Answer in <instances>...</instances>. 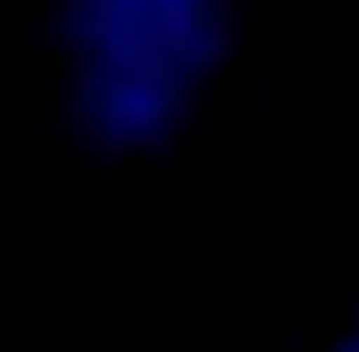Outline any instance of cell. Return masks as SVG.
Here are the masks:
<instances>
[{
    "instance_id": "cell-1",
    "label": "cell",
    "mask_w": 359,
    "mask_h": 352,
    "mask_svg": "<svg viewBox=\"0 0 359 352\" xmlns=\"http://www.w3.org/2000/svg\"><path fill=\"white\" fill-rule=\"evenodd\" d=\"M264 27V0H41L27 122L102 163H190L210 109L244 95Z\"/></svg>"
},
{
    "instance_id": "cell-2",
    "label": "cell",
    "mask_w": 359,
    "mask_h": 352,
    "mask_svg": "<svg viewBox=\"0 0 359 352\" xmlns=\"http://www.w3.org/2000/svg\"><path fill=\"white\" fill-rule=\"evenodd\" d=\"M353 285H359V257H353Z\"/></svg>"
}]
</instances>
